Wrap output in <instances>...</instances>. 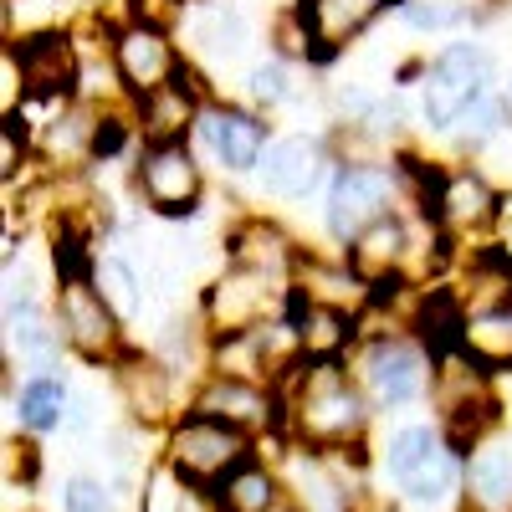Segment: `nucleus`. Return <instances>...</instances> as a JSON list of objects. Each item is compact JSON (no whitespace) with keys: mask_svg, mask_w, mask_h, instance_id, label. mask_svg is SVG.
<instances>
[{"mask_svg":"<svg viewBox=\"0 0 512 512\" xmlns=\"http://www.w3.org/2000/svg\"><path fill=\"white\" fill-rule=\"evenodd\" d=\"M282 287H272V272H256V267H231L216 287L205 292V323L216 328V338L231 333H251L262 328L272 313V297Z\"/></svg>","mask_w":512,"mask_h":512,"instance_id":"0eeeda50","label":"nucleus"},{"mask_svg":"<svg viewBox=\"0 0 512 512\" xmlns=\"http://www.w3.org/2000/svg\"><path fill=\"white\" fill-rule=\"evenodd\" d=\"M175 21H180V0H128V26L169 31Z\"/></svg>","mask_w":512,"mask_h":512,"instance_id":"473e14b6","label":"nucleus"},{"mask_svg":"<svg viewBox=\"0 0 512 512\" xmlns=\"http://www.w3.org/2000/svg\"><path fill=\"white\" fill-rule=\"evenodd\" d=\"M318 144L313 139H277L262 159V190L267 195H282V200H297L308 195L313 180H318Z\"/></svg>","mask_w":512,"mask_h":512,"instance_id":"f3484780","label":"nucleus"},{"mask_svg":"<svg viewBox=\"0 0 512 512\" xmlns=\"http://www.w3.org/2000/svg\"><path fill=\"white\" fill-rule=\"evenodd\" d=\"M390 200H395V169H384V164H344L333 175V190H328V231L354 246L374 221L390 216Z\"/></svg>","mask_w":512,"mask_h":512,"instance_id":"20e7f679","label":"nucleus"},{"mask_svg":"<svg viewBox=\"0 0 512 512\" xmlns=\"http://www.w3.org/2000/svg\"><path fill=\"white\" fill-rule=\"evenodd\" d=\"M492 216H497V195H492L487 175H477V169H451L446 200H441V226L472 231V226H482Z\"/></svg>","mask_w":512,"mask_h":512,"instance_id":"4be33fe9","label":"nucleus"},{"mask_svg":"<svg viewBox=\"0 0 512 512\" xmlns=\"http://www.w3.org/2000/svg\"><path fill=\"white\" fill-rule=\"evenodd\" d=\"M200 134L210 144V154H216L231 175H246V169H256L267 159V123L256 113H241V108H226V103H210L200 113Z\"/></svg>","mask_w":512,"mask_h":512,"instance_id":"ddd939ff","label":"nucleus"},{"mask_svg":"<svg viewBox=\"0 0 512 512\" xmlns=\"http://www.w3.org/2000/svg\"><path fill=\"white\" fill-rule=\"evenodd\" d=\"M190 410L226 420L246 436H256L262 425H282V395H272L267 384H246V379H226V374H210V384L195 395Z\"/></svg>","mask_w":512,"mask_h":512,"instance_id":"9b49d317","label":"nucleus"},{"mask_svg":"<svg viewBox=\"0 0 512 512\" xmlns=\"http://www.w3.org/2000/svg\"><path fill=\"white\" fill-rule=\"evenodd\" d=\"M297 338H303L308 359H338V349L354 338V323H349V313H338V308H313L303 318V328H297Z\"/></svg>","mask_w":512,"mask_h":512,"instance_id":"a878e982","label":"nucleus"},{"mask_svg":"<svg viewBox=\"0 0 512 512\" xmlns=\"http://www.w3.org/2000/svg\"><path fill=\"white\" fill-rule=\"evenodd\" d=\"M251 456H256V446L246 431H236L226 420L195 415V410H185L164 436V472L185 487H200V492H216Z\"/></svg>","mask_w":512,"mask_h":512,"instance_id":"f03ea898","label":"nucleus"},{"mask_svg":"<svg viewBox=\"0 0 512 512\" xmlns=\"http://www.w3.org/2000/svg\"><path fill=\"white\" fill-rule=\"evenodd\" d=\"M62 512H118V492L98 477H72L62 492Z\"/></svg>","mask_w":512,"mask_h":512,"instance_id":"c85d7f7f","label":"nucleus"},{"mask_svg":"<svg viewBox=\"0 0 512 512\" xmlns=\"http://www.w3.org/2000/svg\"><path fill=\"white\" fill-rule=\"evenodd\" d=\"M359 379L374 405H384V410L410 405L425 395V349L400 333H379L359 354Z\"/></svg>","mask_w":512,"mask_h":512,"instance_id":"423d86ee","label":"nucleus"},{"mask_svg":"<svg viewBox=\"0 0 512 512\" xmlns=\"http://www.w3.org/2000/svg\"><path fill=\"white\" fill-rule=\"evenodd\" d=\"M241 36H246V26H241L236 11H226V6L205 11V21H200V41H210L216 52H236V47H241Z\"/></svg>","mask_w":512,"mask_h":512,"instance_id":"7c9ffc66","label":"nucleus"},{"mask_svg":"<svg viewBox=\"0 0 512 512\" xmlns=\"http://www.w3.org/2000/svg\"><path fill=\"white\" fill-rule=\"evenodd\" d=\"M88 420H93V400L77 395V400L67 405V425H72V431H88Z\"/></svg>","mask_w":512,"mask_h":512,"instance_id":"f704fd0d","label":"nucleus"},{"mask_svg":"<svg viewBox=\"0 0 512 512\" xmlns=\"http://www.w3.org/2000/svg\"><path fill=\"white\" fill-rule=\"evenodd\" d=\"M461 354L487 374L512 369V303H492V308H477L472 318H466Z\"/></svg>","mask_w":512,"mask_h":512,"instance_id":"aec40b11","label":"nucleus"},{"mask_svg":"<svg viewBox=\"0 0 512 512\" xmlns=\"http://www.w3.org/2000/svg\"><path fill=\"white\" fill-rule=\"evenodd\" d=\"M113 67H118V77L128 82V93H134V98H149V93L169 88L185 62H180L175 47L164 41V31L123 26V31L113 36Z\"/></svg>","mask_w":512,"mask_h":512,"instance_id":"f8f14e48","label":"nucleus"},{"mask_svg":"<svg viewBox=\"0 0 512 512\" xmlns=\"http://www.w3.org/2000/svg\"><path fill=\"white\" fill-rule=\"evenodd\" d=\"M441 451H446V436L436 431V425H405V431H395L390 446H384V472H390L395 487H400L420 472L425 461H436Z\"/></svg>","mask_w":512,"mask_h":512,"instance_id":"393cba45","label":"nucleus"},{"mask_svg":"<svg viewBox=\"0 0 512 512\" xmlns=\"http://www.w3.org/2000/svg\"><path fill=\"white\" fill-rule=\"evenodd\" d=\"M251 98L256 103H287L292 98V82H287V67L282 62H256L251 67Z\"/></svg>","mask_w":512,"mask_h":512,"instance_id":"2f4dec72","label":"nucleus"},{"mask_svg":"<svg viewBox=\"0 0 512 512\" xmlns=\"http://www.w3.org/2000/svg\"><path fill=\"white\" fill-rule=\"evenodd\" d=\"M400 16L410 31H446L461 21V6L456 0H400Z\"/></svg>","mask_w":512,"mask_h":512,"instance_id":"c756f323","label":"nucleus"},{"mask_svg":"<svg viewBox=\"0 0 512 512\" xmlns=\"http://www.w3.org/2000/svg\"><path fill=\"white\" fill-rule=\"evenodd\" d=\"M456 492H466V461L451 446L436 461H425L410 482H400V497L420 512H441L446 502H456Z\"/></svg>","mask_w":512,"mask_h":512,"instance_id":"412c9836","label":"nucleus"},{"mask_svg":"<svg viewBox=\"0 0 512 512\" xmlns=\"http://www.w3.org/2000/svg\"><path fill=\"white\" fill-rule=\"evenodd\" d=\"M93 287L108 297V308L118 318H134L144 308V292H139V272L123 262V256H103V262L93 267Z\"/></svg>","mask_w":512,"mask_h":512,"instance_id":"bb28decb","label":"nucleus"},{"mask_svg":"<svg viewBox=\"0 0 512 512\" xmlns=\"http://www.w3.org/2000/svg\"><path fill=\"white\" fill-rule=\"evenodd\" d=\"M466 507L512 512V451L502 441H482L466 456Z\"/></svg>","mask_w":512,"mask_h":512,"instance_id":"dca6fc26","label":"nucleus"},{"mask_svg":"<svg viewBox=\"0 0 512 512\" xmlns=\"http://www.w3.org/2000/svg\"><path fill=\"white\" fill-rule=\"evenodd\" d=\"M67 384L57 379V374H31L26 384H21V400H16V410H21V425L31 436H47V431H57V425L67 420Z\"/></svg>","mask_w":512,"mask_h":512,"instance_id":"5701e85b","label":"nucleus"},{"mask_svg":"<svg viewBox=\"0 0 512 512\" xmlns=\"http://www.w3.org/2000/svg\"><path fill=\"white\" fill-rule=\"evenodd\" d=\"M487 82H492V62H487L482 47H472V41L446 47L431 67H425V88H420L425 128H456L487 98Z\"/></svg>","mask_w":512,"mask_h":512,"instance_id":"7ed1b4c3","label":"nucleus"},{"mask_svg":"<svg viewBox=\"0 0 512 512\" xmlns=\"http://www.w3.org/2000/svg\"><path fill=\"white\" fill-rule=\"evenodd\" d=\"M113 379H118L123 405L134 410L139 420H164V415H169V405H175V384H169V369H164V364H154V359L118 354Z\"/></svg>","mask_w":512,"mask_h":512,"instance_id":"2eb2a0df","label":"nucleus"},{"mask_svg":"<svg viewBox=\"0 0 512 512\" xmlns=\"http://www.w3.org/2000/svg\"><path fill=\"white\" fill-rule=\"evenodd\" d=\"M282 431L313 451V456H338V451H364L369 431V400L338 359H308L287 379L282 395Z\"/></svg>","mask_w":512,"mask_h":512,"instance_id":"f257e3e1","label":"nucleus"},{"mask_svg":"<svg viewBox=\"0 0 512 512\" xmlns=\"http://www.w3.org/2000/svg\"><path fill=\"white\" fill-rule=\"evenodd\" d=\"M231 262L236 267H256V272H282L287 262H297V251H292V241L277 231V226H267V221H251V226H241L236 236H231Z\"/></svg>","mask_w":512,"mask_h":512,"instance_id":"b1692460","label":"nucleus"},{"mask_svg":"<svg viewBox=\"0 0 512 512\" xmlns=\"http://www.w3.org/2000/svg\"><path fill=\"white\" fill-rule=\"evenodd\" d=\"M57 333L88 359V364H118V313L108 308V297L88 282H57Z\"/></svg>","mask_w":512,"mask_h":512,"instance_id":"39448f33","label":"nucleus"},{"mask_svg":"<svg viewBox=\"0 0 512 512\" xmlns=\"http://www.w3.org/2000/svg\"><path fill=\"white\" fill-rule=\"evenodd\" d=\"M405 251H410V231H405V221L390 210V216L374 221V226L349 246V267H354L364 282H379V277H395V272H400Z\"/></svg>","mask_w":512,"mask_h":512,"instance_id":"6ab92c4d","label":"nucleus"},{"mask_svg":"<svg viewBox=\"0 0 512 512\" xmlns=\"http://www.w3.org/2000/svg\"><path fill=\"white\" fill-rule=\"evenodd\" d=\"M139 195L149 200V210H159V216H190L195 200H200V164L190 159V149L185 144L144 149Z\"/></svg>","mask_w":512,"mask_h":512,"instance_id":"6e6552de","label":"nucleus"},{"mask_svg":"<svg viewBox=\"0 0 512 512\" xmlns=\"http://www.w3.org/2000/svg\"><path fill=\"white\" fill-rule=\"evenodd\" d=\"M128 139V123L123 118H103L98 113V134H93V159H113Z\"/></svg>","mask_w":512,"mask_h":512,"instance_id":"72a5a7b5","label":"nucleus"},{"mask_svg":"<svg viewBox=\"0 0 512 512\" xmlns=\"http://www.w3.org/2000/svg\"><path fill=\"white\" fill-rule=\"evenodd\" d=\"M216 502H221V512H282L287 507V482L262 456H251L241 472H231L216 487Z\"/></svg>","mask_w":512,"mask_h":512,"instance_id":"a211bd4d","label":"nucleus"},{"mask_svg":"<svg viewBox=\"0 0 512 512\" xmlns=\"http://www.w3.org/2000/svg\"><path fill=\"white\" fill-rule=\"evenodd\" d=\"M11 62L21 67L26 98H36V103L72 98L77 57H72V41L62 31H31V36H21L16 47H11Z\"/></svg>","mask_w":512,"mask_h":512,"instance_id":"9d476101","label":"nucleus"},{"mask_svg":"<svg viewBox=\"0 0 512 512\" xmlns=\"http://www.w3.org/2000/svg\"><path fill=\"white\" fill-rule=\"evenodd\" d=\"M200 82L190 67L175 72V82L149 98H139V128H144V139L149 149H164V144H185V128L200 123Z\"/></svg>","mask_w":512,"mask_h":512,"instance_id":"4468645a","label":"nucleus"},{"mask_svg":"<svg viewBox=\"0 0 512 512\" xmlns=\"http://www.w3.org/2000/svg\"><path fill=\"white\" fill-rule=\"evenodd\" d=\"M456 128H461V144H466V149H487L492 139H502V128H507V103L487 93Z\"/></svg>","mask_w":512,"mask_h":512,"instance_id":"cd10ccee","label":"nucleus"},{"mask_svg":"<svg viewBox=\"0 0 512 512\" xmlns=\"http://www.w3.org/2000/svg\"><path fill=\"white\" fill-rule=\"evenodd\" d=\"M384 11V0H297L292 16L308 36V57L313 62H333L349 41Z\"/></svg>","mask_w":512,"mask_h":512,"instance_id":"1a4fd4ad","label":"nucleus"}]
</instances>
